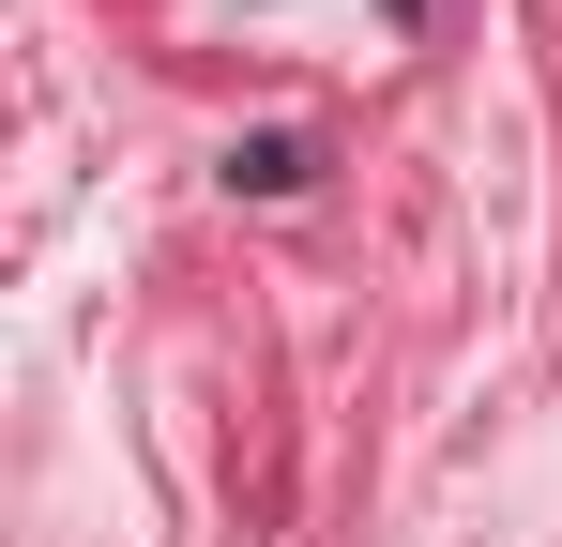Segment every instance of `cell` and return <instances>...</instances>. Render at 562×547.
<instances>
[{
	"label": "cell",
	"instance_id": "1",
	"mask_svg": "<svg viewBox=\"0 0 562 547\" xmlns=\"http://www.w3.org/2000/svg\"><path fill=\"white\" fill-rule=\"evenodd\" d=\"M319 168V153H304V137H244V153H228V182H244V198H289V182Z\"/></svg>",
	"mask_w": 562,
	"mask_h": 547
}]
</instances>
